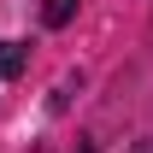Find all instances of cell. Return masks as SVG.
<instances>
[{
  "instance_id": "obj_1",
  "label": "cell",
  "mask_w": 153,
  "mask_h": 153,
  "mask_svg": "<svg viewBox=\"0 0 153 153\" xmlns=\"http://www.w3.org/2000/svg\"><path fill=\"white\" fill-rule=\"evenodd\" d=\"M24 65H30V47H24V41H0V82L18 76Z\"/></svg>"
},
{
  "instance_id": "obj_2",
  "label": "cell",
  "mask_w": 153,
  "mask_h": 153,
  "mask_svg": "<svg viewBox=\"0 0 153 153\" xmlns=\"http://www.w3.org/2000/svg\"><path fill=\"white\" fill-rule=\"evenodd\" d=\"M76 6H82V0H47V6H41V24H47V30H65V24L76 18Z\"/></svg>"
}]
</instances>
